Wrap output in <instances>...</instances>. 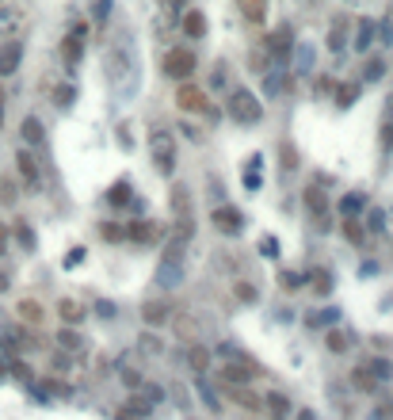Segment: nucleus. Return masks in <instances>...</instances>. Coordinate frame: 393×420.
<instances>
[{
	"label": "nucleus",
	"instance_id": "nucleus-1",
	"mask_svg": "<svg viewBox=\"0 0 393 420\" xmlns=\"http://www.w3.org/2000/svg\"><path fill=\"white\" fill-rule=\"evenodd\" d=\"M103 69H107V80L114 88H119L122 96L134 92V80H138V61H134V46H130V38H122V43H111L107 46V61H103Z\"/></svg>",
	"mask_w": 393,
	"mask_h": 420
},
{
	"label": "nucleus",
	"instance_id": "nucleus-2",
	"mask_svg": "<svg viewBox=\"0 0 393 420\" xmlns=\"http://www.w3.org/2000/svg\"><path fill=\"white\" fill-rule=\"evenodd\" d=\"M229 119L233 123H241V126H256L260 119H264V103L256 100V92L252 88H241V84H233L229 88Z\"/></svg>",
	"mask_w": 393,
	"mask_h": 420
},
{
	"label": "nucleus",
	"instance_id": "nucleus-3",
	"mask_svg": "<svg viewBox=\"0 0 393 420\" xmlns=\"http://www.w3.org/2000/svg\"><path fill=\"white\" fill-rule=\"evenodd\" d=\"M149 153H153V165H157L161 176L176 172V138H172V130L153 126V130H149Z\"/></svg>",
	"mask_w": 393,
	"mask_h": 420
},
{
	"label": "nucleus",
	"instance_id": "nucleus-4",
	"mask_svg": "<svg viewBox=\"0 0 393 420\" xmlns=\"http://www.w3.org/2000/svg\"><path fill=\"white\" fill-rule=\"evenodd\" d=\"M176 103H179V111H191V115H207V107H210V96H207V88H199V84H179L176 88Z\"/></svg>",
	"mask_w": 393,
	"mask_h": 420
},
{
	"label": "nucleus",
	"instance_id": "nucleus-5",
	"mask_svg": "<svg viewBox=\"0 0 393 420\" xmlns=\"http://www.w3.org/2000/svg\"><path fill=\"white\" fill-rule=\"evenodd\" d=\"M195 69H199V58H195L191 50H168V54H165V77L187 80Z\"/></svg>",
	"mask_w": 393,
	"mask_h": 420
},
{
	"label": "nucleus",
	"instance_id": "nucleus-6",
	"mask_svg": "<svg viewBox=\"0 0 393 420\" xmlns=\"http://www.w3.org/2000/svg\"><path fill=\"white\" fill-rule=\"evenodd\" d=\"M256 378V367H252L249 355H237V363L229 359L222 367V386H249Z\"/></svg>",
	"mask_w": 393,
	"mask_h": 420
},
{
	"label": "nucleus",
	"instance_id": "nucleus-7",
	"mask_svg": "<svg viewBox=\"0 0 393 420\" xmlns=\"http://www.w3.org/2000/svg\"><path fill=\"white\" fill-rule=\"evenodd\" d=\"M267 58H272V61H279V66H283V61H290V50H294V31L290 27H275L272 31V35H267Z\"/></svg>",
	"mask_w": 393,
	"mask_h": 420
},
{
	"label": "nucleus",
	"instance_id": "nucleus-8",
	"mask_svg": "<svg viewBox=\"0 0 393 420\" xmlns=\"http://www.w3.org/2000/svg\"><path fill=\"white\" fill-rule=\"evenodd\" d=\"M184 253H187V248L168 245L165 260H161V276H157V283H161V287H168V283H176L179 276H184Z\"/></svg>",
	"mask_w": 393,
	"mask_h": 420
},
{
	"label": "nucleus",
	"instance_id": "nucleus-9",
	"mask_svg": "<svg viewBox=\"0 0 393 420\" xmlns=\"http://www.w3.org/2000/svg\"><path fill=\"white\" fill-rule=\"evenodd\" d=\"M168 325H172V336H179V340H187V344H195L199 333H202V321L195 317V313H172Z\"/></svg>",
	"mask_w": 393,
	"mask_h": 420
},
{
	"label": "nucleus",
	"instance_id": "nucleus-10",
	"mask_svg": "<svg viewBox=\"0 0 393 420\" xmlns=\"http://www.w3.org/2000/svg\"><path fill=\"white\" fill-rule=\"evenodd\" d=\"M225 398L233 401V405L249 409V413H260V409H264V393H256L252 386H225Z\"/></svg>",
	"mask_w": 393,
	"mask_h": 420
},
{
	"label": "nucleus",
	"instance_id": "nucleus-11",
	"mask_svg": "<svg viewBox=\"0 0 393 420\" xmlns=\"http://www.w3.org/2000/svg\"><path fill=\"white\" fill-rule=\"evenodd\" d=\"M161 233H165V230H161L157 222H130L126 225V237L134 241V245H157Z\"/></svg>",
	"mask_w": 393,
	"mask_h": 420
},
{
	"label": "nucleus",
	"instance_id": "nucleus-12",
	"mask_svg": "<svg viewBox=\"0 0 393 420\" xmlns=\"http://www.w3.org/2000/svg\"><path fill=\"white\" fill-rule=\"evenodd\" d=\"M172 313H176V310H172L168 298H153V302L142 306V321H145V325H165Z\"/></svg>",
	"mask_w": 393,
	"mask_h": 420
},
{
	"label": "nucleus",
	"instance_id": "nucleus-13",
	"mask_svg": "<svg viewBox=\"0 0 393 420\" xmlns=\"http://www.w3.org/2000/svg\"><path fill=\"white\" fill-rule=\"evenodd\" d=\"M80 58H84V38L69 31V35L61 38V61H65V69H77Z\"/></svg>",
	"mask_w": 393,
	"mask_h": 420
},
{
	"label": "nucleus",
	"instance_id": "nucleus-14",
	"mask_svg": "<svg viewBox=\"0 0 393 420\" xmlns=\"http://www.w3.org/2000/svg\"><path fill=\"white\" fill-rule=\"evenodd\" d=\"M302 199H306L309 214H313L317 222H321V218L329 214V195H325V183H309V188H306V195H302Z\"/></svg>",
	"mask_w": 393,
	"mask_h": 420
},
{
	"label": "nucleus",
	"instance_id": "nucleus-15",
	"mask_svg": "<svg viewBox=\"0 0 393 420\" xmlns=\"http://www.w3.org/2000/svg\"><path fill=\"white\" fill-rule=\"evenodd\" d=\"M20 61H23V43H4L0 46V77H12L15 69H20Z\"/></svg>",
	"mask_w": 393,
	"mask_h": 420
},
{
	"label": "nucleus",
	"instance_id": "nucleus-16",
	"mask_svg": "<svg viewBox=\"0 0 393 420\" xmlns=\"http://www.w3.org/2000/svg\"><path fill=\"white\" fill-rule=\"evenodd\" d=\"M15 172L23 176L27 188H38V165H35V157H31V149H15Z\"/></svg>",
	"mask_w": 393,
	"mask_h": 420
},
{
	"label": "nucleus",
	"instance_id": "nucleus-17",
	"mask_svg": "<svg viewBox=\"0 0 393 420\" xmlns=\"http://www.w3.org/2000/svg\"><path fill=\"white\" fill-rule=\"evenodd\" d=\"M168 203L172 210H176V218H191V191H187V183H172V191H168Z\"/></svg>",
	"mask_w": 393,
	"mask_h": 420
},
{
	"label": "nucleus",
	"instance_id": "nucleus-18",
	"mask_svg": "<svg viewBox=\"0 0 393 420\" xmlns=\"http://www.w3.org/2000/svg\"><path fill=\"white\" fill-rule=\"evenodd\" d=\"M15 313H20V321H23V325H31V329L43 325V317H46V310L35 302V298H20V302H15Z\"/></svg>",
	"mask_w": 393,
	"mask_h": 420
},
{
	"label": "nucleus",
	"instance_id": "nucleus-19",
	"mask_svg": "<svg viewBox=\"0 0 393 420\" xmlns=\"http://www.w3.org/2000/svg\"><path fill=\"white\" fill-rule=\"evenodd\" d=\"M241 222H244V218H241V210H237V207H218L214 210V225L222 233H237V230H241Z\"/></svg>",
	"mask_w": 393,
	"mask_h": 420
},
{
	"label": "nucleus",
	"instance_id": "nucleus-20",
	"mask_svg": "<svg viewBox=\"0 0 393 420\" xmlns=\"http://www.w3.org/2000/svg\"><path fill=\"white\" fill-rule=\"evenodd\" d=\"M351 386H355V390H363V393H374V390H382V382H378V378L371 375V367H366V363H359V367L351 370Z\"/></svg>",
	"mask_w": 393,
	"mask_h": 420
},
{
	"label": "nucleus",
	"instance_id": "nucleus-21",
	"mask_svg": "<svg viewBox=\"0 0 393 420\" xmlns=\"http://www.w3.org/2000/svg\"><path fill=\"white\" fill-rule=\"evenodd\" d=\"M20 134H23V142L27 145H43L46 142V126H43V119H23V126H20Z\"/></svg>",
	"mask_w": 393,
	"mask_h": 420
},
{
	"label": "nucleus",
	"instance_id": "nucleus-22",
	"mask_svg": "<svg viewBox=\"0 0 393 420\" xmlns=\"http://www.w3.org/2000/svg\"><path fill=\"white\" fill-rule=\"evenodd\" d=\"M57 313H61L65 325H80V321H84V306H80L77 298H61V302H57Z\"/></svg>",
	"mask_w": 393,
	"mask_h": 420
},
{
	"label": "nucleus",
	"instance_id": "nucleus-23",
	"mask_svg": "<svg viewBox=\"0 0 393 420\" xmlns=\"http://www.w3.org/2000/svg\"><path fill=\"white\" fill-rule=\"evenodd\" d=\"M237 8H241V15L249 23H264L267 20V0H237Z\"/></svg>",
	"mask_w": 393,
	"mask_h": 420
},
{
	"label": "nucleus",
	"instance_id": "nucleus-24",
	"mask_svg": "<svg viewBox=\"0 0 393 420\" xmlns=\"http://www.w3.org/2000/svg\"><path fill=\"white\" fill-rule=\"evenodd\" d=\"M57 348L61 352H80L84 348V336H80L73 325H65V329H57Z\"/></svg>",
	"mask_w": 393,
	"mask_h": 420
},
{
	"label": "nucleus",
	"instance_id": "nucleus-25",
	"mask_svg": "<svg viewBox=\"0 0 393 420\" xmlns=\"http://www.w3.org/2000/svg\"><path fill=\"white\" fill-rule=\"evenodd\" d=\"M184 31L191 38H202L207 35V15L199 12V8H191V12H184Z\"/></svg>",
	"mask_w": 393,
	"mask_h": 420
},
{
	"label": "nucleus",
	"instance_id": "nucleus-26",
	"mask_svg": "<svg viewBox=\"0 0 393 420\" xmlns=\"http://www.w3.org/2000/svg\"><path fill=\"white\" fill-rule=\"evenodd\" d=\"M371 43H374V20H359L355 23V50L366 54V50H371Z\"/></svg>",
	"mask_w": 393,
	"mask_h": 420
},
{
	"label": "nucleus",
	"instance_id": "nucleus-27",
	"mask_svg": "<svg viewBox=\"0 0 393 420\" xmlns=\"http://www.w3.org/2000/svg\"><path fill=\"white\" fill-rule=\"evenodd\" d=\"M264 409H272L275 417H286V413H294V405H290V398L279 390H272V393H264Z\"/></svg>",
	"mask_w": 393,
	"mask_h": 420
},
{
	"label": "nucleus",
	"instance_id": "nucleus-28",
	"mask_svg": "<svg viewBox=\"0 0 393 420\" xmlns=\"http://www.w3.org/2000/svg\"><path fill=\"white\" fill-rule=\"evenodd\" d=\"M340 210H343V218H359L366 210V199L359 195V191H348V195L340 199Z\"/></svg>",
	"mask_w": 393,
	"mask_h": 420
},
{
	"label": "nucleus",
	"instance_id": "nucleus-29",
	"mask_svg": "<svg viewBox=\"0 0 393 420\" xmlns=\"http://www.w3.org/2000/svg\"><path fill=\"white\" fill-rule=\"evenodd\" d=\"M343 241L348 245H366V230L359 225V218H343Z\"/></svg>",
	"mask_w": 393,
	"mask_h": 420
},
{
	"label": "nucleus",
	"instance_id": "nucleus-30",
	"mask_svg": "<svg viewBox=\"0 0 393 420\" xmlns=\"http://www.w3.org/2000/svg\"><path fill=\"white\" fill-rule=\"evenodd\" d=\"M107 203L111 207H126V203H134V195H130V183L126 180H119L114 188L107 191Z\"/></svg>",
	"mask_w": 393,
	"mask_h": 420
},
{
	"label": "nucleus",
	"instance_id": "nucleus-31",
	"mask_svg": "<svg viewBox=\"0 0 393 420\" xmlns=\"http://www.w3.org/2000/svg\"><path fill=\"white\" fill-rule=\"evenodd\" d=\"M187 363H191L195 370H207V367H210V348H202V344H191V348H187Z\"/></svg>",
	"mask_w": 393,
	"mask_h": 420
},
{
	"label": "nucleus",
	"instance_id": "nucleus-32",
	"mask_svg": "<svg viewBox=\"0 0 393 420\" xmlns=\"http://www.w3.org/2000/svg\"><path fill=\"white\" fill-rule=\"evenodd\" d=\"M290 58H298V61H294V66H298V73H309V69H313V46L302 43L298 50H290Z\"/></svg>",
	"mask_w": 393,
	"mask_h": 420
},
{
	"label": "nucleus",
	"instance_id": "nucleus-33",
	"mask_svg": "<svg viewBox=\"0 0 393 420\" xmlns=\"http://www.w3.org/2000/svg\"><path fill=\"white\" fill-rule=\"evenodd\" d=\"M279 165H283V172H294V168H298V149H294V142L279 145Z\"/></svg>",
	"mask_w": 393,
	"mask_h": 420
},
{
	"label": "nucleus",
	"instance_id": "nucleus-34",
	"mask_svg": "<svg viewBox=\"0 0 393 420\" xmlns=\"http://www.w3.org/2000/svg\"><path fill=\"white\" fill-rule=\"evenodd\" d=\"M260 165H264V157L256 153V157L249 160V168H244V188H249V191L260 188Z\"/></svg>",
	"mask_w": 393,
	"mask_h": 420
},
{
	"label": "nucleus",
	"instance_id": "nucleus-35",
	"mask_svg": "<svg viewBox=\"0 0 393 420\" xmlns=\"http://www.w3.org/2000/svg\"><path fill=\"white\" fill-rule=\"evenodd\" d=\"M15 199H20V188H15V180H12V176H0V203L12 207Z\"/></svg>",
	"mask_w": 393,
	"mask_h": 420
},
{
	"label": "nucleus",
	"instance_id": "nucleus-36",
	"mask_svg": "<svg viewBox=\"0 0 393 420\" xmlns=\"http://www.w3.org/2000/svg\"><path fill=\"white\" fill-rule=\"evenodd\" d=\"M325 344H329V352H336V355L351 348V340L343 336V329H332V333H325Z\"/></svg>",
	"mask_w": 393,
	"mask_h": 420
},
{
	"label": "nucleus",
	"instance_id": "nucleus-37",
	"mask_svg": "<svg viewBox=\"0 0 393 420\" xmlns=\"http://www.w3.org/2000/svg\"><path fill=\"white\" fill-rule=\"evenodd\" d=\"M73 100H77V84H57L54 88V103H57V107H73Z\"/></svg>",
	"mask_w": 393,
	"mask_h": 420
},
{
	"label": "nucleus",
	"instance_id": "nucleus-38",
	"mask_svg": "<svg viewBox=\"0 0 393 420\" xmlns=\"http://www.w3.org/2000/svg\"><path fill=\"white\" fill-rule=\"evenodd\" d=\"M336 88H340V92H336V107H343V111H348L351 103L359 100V84H336Z\"/></svg>",
	"mask_w": 393,
	"mask_h": 420
},
{
	"label": "nucleus",
	"instance_id": "nucleus-39",
	"mask_svg": "<svg viewBox=\"0 0 393 420\" xmlns=\"http://www.w3.org/2000/svg\"><path fill=\"white\" fill-rule=\"evenodd\" d=\"M343 46H348V23H336V27L329 31V50H343Z\"/></svg>",
	"mask_w": 393,
	"mask_h": 420
},
{
	"label": "nucleus",
	"instance_id": "nucleus-40",
	"mask_svg": "<svg viewBox=\"0 0 393 420\" xmlns=\"http://www.w3.org/2000/svg\"><path fill=\"white\" fill-rule=\"evenodd\" d=\"M366 367H371V375L378 378V382H390V375H393V363L390 359H366Z\"/></svg>",
	"mask_w": 393,
	"mask_h": 420
},
{
	"label": "nucleus",
	"instance_id": "nucleus-41",
	"mask_svg": "<svg viewBox=\"0 0 393 420\" xmlns=\"http://www.w3.org/2000/svg\"><path fill=\"white\" fill-rule=\"evenodd\" d=\"M100 237L107 241V245H114V241L126 237V230H122V225H114V222H103V225H100Z\"/></svg>",
	"mask_w": 393,
	"mask_h": 420
},
{
	"label": "nucleus",
	"instance_id": "nucleus-42",
	"mask_svg": "<svg viewBox=\"0 0 393 420\" xmlns=\"http://www.w3.org/2000/svg\"><path fill=\"white\" fill-rule=\"evenodd\" d=\"M15 237H20V245L27 248V253L35 248V233H31V225H27V222H15Z\"/></svg>",
	"mask_w": 393,
	"mask_h": 420
},
{
	"label": "nucleus",
	"instance_id": "nucleus-43",
	"mask_svg": "<svg viewBox=\"0 0 393 420\" xmlns=\"http://www.w3.org/2000/svg\"><path fill=\"white\" fill-rule=\"evenodd\" d=\"M264 92L267 96H279L283 92V77H279V73H264Z\"/></svg>",
	"mask_w": 393,
	"mask_h": 420
},
{
	"label": "nucleus",
	"instance_id": "nucleus-44",
	"mask_svg": "<svg viewBox=\"0 0 393 420\" xmlns=\"http://www.w3.org/2000/svg\"><path fill=\"white\" fill-rule=\"evenodd\" d=\"M374 35H378V38H382V43H386V46H393V23H390V20L374 23Z\"/></svg>",
	"mask_w": 393,
	"mask_h": 420
},
{
	"label": "nucleus",
	"instance_id": "nucleus-45",
	"mask_svg": "<svg viewBox=\"0 0 393 420\" xmlns=\"http://www.w3.org/2000/svg\"><path fill=\"white\" fill-rule=\"evenodd\" d=\"M366 225H371V233H382L386 230V214H382V210H371V214H366Z\"/></svg>",
	"mask_w": 393,
	"mask_h": 420
},
{
	"label": "nucleus",
	"instance_id": "nucleus-46",
	"mask_svg": "<svg viewBox=\"0 0 393 420\" xmlns=\"http://www.w3.org/2000/svg\"><path fill=\"white\" fill-rule=\"evenodd\" d=\"M382 73H386V61H382V58H371V61H366V80H378Z\"/></svg>",
	"mask_w": 393,
	"mask_h": 420
},
{
	"label": "nucleus",
	"instance_id": "nucleus-47",
	"mask_svg": "<svg viewBox=\"0 0 393 420\" xmlns=\"http://www.w3.org/2000/svg\"><path fill=\"white\" fill-rule=\"evenodd\" d=\"M50 367L57 370V375H65V370H69V352H54L50 355Z\"/></svg>",
	"mask_w": 393,
	"mask_h": 420
},
{
	"label": "nucleus",
	"instance_id": "nucleus-48",
	"mask_svg": "<svg viewBox=\"0 0 393 420\" xmlns=\"http://www.w3.org/2000/svg\"><path fill=\"white\" fill-rule=\"evenodd\" d=\"M233 290H237V298H241V302H256V298H260L256 287H249V283H237Z\"/></svg>",
	"mask_w": 393,
	"mask_h": 420
},
{
	"label": "nucleus",
	"instance_id": "nucleus-49",
	"mask_svg": "<svg viewBox=\"0 0 393 420\" xmlns=\"http://www.w3.org/2000/svg\"><path fill=\"white\" fill-rule=\"evenodd\" d=\"M336 92V80L332 77H317V96H332Z\"/></svg>",
	"mask_w": 393,
	"mask_h": 420
},
{
	"label": "nucleus",
	"instance_id": "nucleus-50",
	"mask_svg": "<svg viewBox=\"0 0 393 420\" xmlns=\"http://www.w3.org/2000/svg\"><path fill=\"white\" fill-rule=\"evenodd\" d=\"M279 283H283L286 290H290V287H302V283H306V276H298V271H294V276H290V271H283Z\"/></svg>",
	"mask_w": 393,
	"mask_h": 420
},
{
	"label": "nucleus",
	"instance_id": "nucleus-51",
	"mask_svg": "<svg viewBox=\"0 0 393 420\" xmlns=\"http://www.w3.org/2000/svg\"><path fill=\"white\" fill-rule=\"evenodd\" d=\"M111 4H114V0H100V4H96V23H107V15H111Z\"/></svg>",
	"mask_w": 393,
	"mask_h": 420
},
{
	"label": "nucleus",
	"instance_id": "nucleus-52",
	"mask_svg": "<svg viewBox=\"0 0 393 420\" xmlns=\"http://www.w3.org/2000/svg\"><path fill=\"white\" fill-rule=\"evenodd\" d=\"M114 420H145V413H138V409H130V405H122L119 413H114Z\"/></svg>",
	"mask_w": 393,
	"mask_h": 420
},
{
	"label": "nucleus",
	"instance_id": "nucleus-53",
	"mask_svg": "<svg viewBox=\"0 0 393 420\" xmlns=\"http://www.w3.org/2000/svg\"><path fill=\"white\" fill-rule=\"evenodd\" d=\"M8 241H12V230H8V225H4V222H0V256H4V253H8Z\"/></svg>",
	"mask_w": 393,
	"mask_h": 420
},
{
	"label": "nucleus",
	"instance_id": "nucleus-54",
	"mask_svg": "<svg viewBox=\"0 0 393 420\" xmlns=\"http://www.w3.org/2000/svg\"><path fill=\"white\" fill-rule=\"evenodd\" d=\"M382 149H393V126H382Z\"/></svg>",
	"mask_w": 393,
	"mask_h": 420
},
{
	"label": "nucleus",
	"instance_id": "nucleus-55",
	"mask_svg": "<svg viewBox=\"0 0 393 420\" xmlns=\"http://www.w3.org/2000/svg\"><path fill=\"white\" fill-rule=\"evenodd\" d=\"M122 378H126V386H138V382H142V375H138V370H122Z\"/></svg>",
	"mask_w": 393,
	"mask_h": 420
},
{
	"label": "nucleus",
	"instance_id": "nucleus-56",
	"mask_svg": "<svg viewBox=\"0 0 393 420\" xmlns=\"http://www.w3.org/2000/svg\"><path fill=\"white\" fill-rule=\"evenodd\" d=\"M145 393H149V401H161V398H165V390H161V386H145Z\"/></svg>",
	"mask_w": 393,
	"mask_h": 420
},
{
	"label": "nucleus",
	"instance_id": "nucleus-57",
	"mask_svg": "<svg viewBox=\"0 0 393 420\" xmlns=\"http://www.w3.org/2000/svg\"><path fill=\"white\" fill-rule=\"evenodd\" d=\"M77 260H84V248H73V253L65 256V264H77Z\"/></svg>",
	"mask_w": 393,
	"mask_h": 420
},
{
	"label": "nucleus",
	"instance_id": "nucleus-58",
	"mask_svg": "<svg viewBox=\"0 0 393 420\" xmlns=\"http://www.w3.org/2000/svg\"><path fill=\"white\" fill-rule=\"evenodd\" d=\"M332 287V276H317V290H329Z\"/></svg>",
	"mask_w": 393,
	"mask_h": 420
},
{
	"label": "nucleus",
	"instance_id": "nucleus-59",
	"mask_svg": "<svg viewBox=\"0 0 393 420\" xmlns=\"http://www.w3.org/2000/svg\"><path fill=\"white\" fill-rule=\"evenodd\" d=\"M0 290H8V276H4V271H0Z\"/></svg>",
	"mask_w": 393,
	"mask_h": 420
},
{
	"label": "nucleus",
	"instance_id": "nucleus-60",
	"mask_svg": "<svg viewBox=\"0 0 393 420\" xmlns=\"http://www.w3.org/2000/svg\"><path fill=\"white\" fill-rule=\"evenodd\" d=\"M386 417H390V420H393V401H390V405H386Z\"/></svg>",
	"mask_w": 393,
	"mask_h": 420
},
{
	"label": "nucleus",
	"instance_id": "nucleus-61",
	"mask_svg": "<svg viewBox=\"0 0 393 420\" xmlns=\"http://www.w3.org/2000/svg\"><path fill=\"white\" fill-rule=\"evenodd\" d=\"M0 123H4V100H0Z\"/></svg>",
	"mask_w": 393,
	"mask_h": 420
},
{
	"label": "nucleus",
	"instance_id": "nucleus-62",
	"mask_svg": "<svg viewBox=\"0 0 393 420\" xmlns=\"http://www.w3.org/2000/svg\"><path fill=\"white\" fill-rule=\"evenodd\" d=\"M0 370H4V363H0Z\"/></svg>",
	"mask_w": 393,
	"mask_h": 420
},
{
	"label": "nucleus",
	"instance_id": "nucleus-63",
	"mask_svg": "<svg viewBox=\"0 0 393 420\" xmlns=\"http://www.w3.org/2000/svg\"><path fill=\"white\" fill-rule=\"evenodd\" d=\"M0 4H4V0H0Z\"/></svg>",
	"mask_w": 393,
	"mask_h": 420
}]
</instances>
